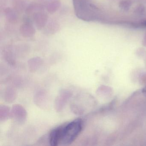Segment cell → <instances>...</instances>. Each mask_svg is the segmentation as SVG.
<instances>
[{
  "label": "cell",
  "instance_id": "obj_1",
  "mask_svg": "<svg viewBox=\"0 0 146 146\" xmlns=\"http://www.w3.org/2000/svg\"><path fill=\"white\" fill-rule=\"evenodd\" d=\"M83 123L81 119H77L63 125L59 145L67 146L72 144L80 135Z\"/></svg>",
  "mask_w": 146,
  "mask_h": 146
},
{
  "label": "cell",
  "instance_id": "obj_2",
  "mask_svg": "<svg viewBox=\"0 0 146 146\" xmlns=\"http://www.w3.org/2000/svg\"><path fill=\"white\" fill-rule=\"evenodd\" d=\"M87 96L85 94H79L74 97L70 105L71 111L75 115H82L86 111Z\"/></svg>",
  "mask_w": 146,
  "mask_h": 146
},
{
  "label": "cell",
  "instance_id": "obj_3",
  "mask_svg": "<svg viewBox=\"0 0 146 146\" xmlns=\"http://www.w3.org/2000/svg\"><path fill=\"white\" fill-rule=\"evenodd\" d=\"M72 92L68 89H63L59 92L54 101V108L57 112H60L65 107L72 96Z\"/></svg>",
  "mask_w": 146,
  "mask_h": 146
},
{
  "label": "cell",
  "instance_id": "obj_4",
  "mask_svg": "<svg viewBox=\"0 0 146 146\" xmlns=\"http://www.w3.org/2000/svg\"><path fill=\"white\" fill-rule=\"evenodd\" d=\"M11 118L19 124H23L26 121L27 112L25 108L19 104H14L11 108Z\"/></svg>",
  "mask_w": 146,
  "mask_h": 146
},
{
  "label": "cell",
  "instance_id": "obj_5",
  "mask_svg": "<svg viewBox=\"0 0 146 146\" xmlns=\"http://www.w3.org/2000/svg\"><path fill=\"white\" fill-rule=\"evenodd\" d=\"M34 101L37 106L42 108H46L48 102V97L46 92L43 90L37 91L34 96Z\"/></svg>",
  "mask_w": 146,
  "mask_h": 146
},
{
  "label": "cell",
  "instance_id": "obj_6",
  "mask_svg": "<svg viewBox=\"0 0 146 146\" xmlns=\"http://www.w3.org/2000/svg\"><path fill=\"white\" fill-rule=\"evenodd\" d=\"M63 125L58 126L51 131L48 135L49 143L51 146H56L59 145L61 138Z\"/></svg>",
  "mask_w": 146,
  "mask_h": 146
},
{
  "label": "cell",
  "instance_id": "obj_7",
  "mask_svg": "<svg viewBox=\"0 0 146 146\" xmlns=\"http://www.w3.org/2000/svg\"><path fill=\"white\" fill-rule=\"evenodd\" d=\"M2 97L6 102L8 103H12L17 99V90L13 87L8 86L4 90Z\"/></svg>",
  "mask_w": 146,
  "mask_h": 146
},
{
  "label": "cell",
  "instance_id": "obj_8",
  "mask_svg": "<svg viewBox=\"0 0 146 146\" xmlns=\"http://www.w3.org/2000/svg\"><path fill=\"white\" fill-rule=\"evenodd\" d=\"M11 109L9 107L5 105L0 106V121L5 122L11 118Z\"/></svg>",
  "mask_w": 146,
  "mask_h": 146
},
{
  "label": "cell",
  "instance_id": "obj_9",
  "mask_svg": "<svg viewBox=\"0 0 146 146\" xmlns=\"http://www.w3.org/2000/svg\"><path fill=\"white\" fill-rule=\"evenodd\" d=\"M42 60L39 58H34L30 60L28 63V66L31 72H36L41 66Z\"/></svg>",
  "mask_w": 146,
  "mask_h": 146
},
{
  "label": "cell",
  "instance_id": "obj_10",
  "mask_svg": "<svg viewBox=\"0 0 146 146\" xmlns=\"http://www.w3.org/2000/svg\"><path fill=\"white\" fill-rule=\"evenodd\" d=\"M143 93L144 95L146 96V86L143 88Z\"/></svg>",
  "mask_w": 146,
  "mask_h": 146
}]
</instances>
